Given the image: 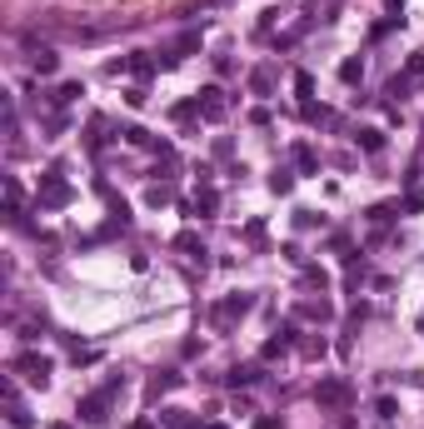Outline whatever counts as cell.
Returning a JSON list of instances; mask_svg holds the SVG:
<instances>
[{"label":"cell","mask_w":424,"mask_h":429,"mask_svg":"<svg viewBox=\"0 0 424 429\" xmlns=\"http://www.w3.org/2000/svg\"><path fill=\"white\" fill-rule=\"evenodd\" d=\"M10 429H30V415L20 410V404H10Z\"/></svg>","instance_id":"obj_22"},{"label":"cell","mask_w":424,"mask_h":429,"mask_svg":"<svg viewBox=\"0 0 424 429\" xmlns=\"http://www.w3.org/2000/svg\"><path fill=\"white\" fill-rule=\"evenodd\" d=\"M175 200V185H150V205H170Z\"/></svg>","instance_id":"obj_17"},{"label":"cell","mask_w":424,"mask_h":429,"mask_svg":"<svg viewBox=\"0 0 424 429\" xmlns=\"http://www.w3.org/2000/svg\"><path fill=\"white\" fill-rule=\"evenodd\" d=\"M354 145H359V150H370V155H379V150H385V130L365 125V130H354Z\"/></svg>","instance_id":"obj_7"},{"label":"cell","mask_w":424,"mask_h":429,"mask_svg":"<svg viewBox=\"0 0 424 429\" xmlns=\"http://www.w3.org/2000/svg\"><path fill=\"white\" fill-rule=\"evenodd\" d=\"M175 245H180V250H190V255H195V260H205V245H200V240H195V235H190V230L180 235V240H175Z\"/></svg>","instance_id":"obj_15"},{"label":"cell","mask_w":424,"mask_h":429,"mask_svg":"<svg viewBox=\"0 0 424 429\" xmlns=\"http://www.w3.org/2000/svg\"><path fill=\"white\" fill-rule=\"evenodd\" d=\"M300 350H305L310 359H320V355H325V339H305V345H300Z\"/></svg>","instance_id":"obj_23"},{"label":"cell","mask_w":424,"mask_h":429,"mask_svg":"<svg viewBox=\"0 0 424 429\" xmlns=\"http://www.w3.org/2000/svg\"><path fill=\"white\" fill-rule=\"evenodd\" d=\"M254 429H280V419H270V415H260V419H254Z\"/></svg>","instance_id":"obj_25"},{"label":"cell","mask_w":424,"mask_h":429,"mask_svg":"<svg viewBox=\"0 0 424 429\" xmlns=\"http://www.w3.org/2000/svg\"><path fill=\"white\" fill-rule=\"evenodd\" d=\"M374 415H379V419H394V415H399V404H394L390 395H379V399H374Z\"/></svg>","instance_id":"obj_14"},{"label":"cell","mask_w":424,"mask_h":429,"mask_svg":"<svg viewBox=\"0 0 424 429\" xmlns=\"http://www.w3.org/2000/svg\"><path fill=\"white\" fill-rule=\"evenodd\" d=\"M30 66H35V75H55L60 55H55V50H35V60H30Z\"/></svg>","instance_id":"obj_9"},{"label":"cell","mask_w":424,"mask_h":429,"mask_svg":"<svg viewBox=\"0 0 424 429\" xmlns=\"http://www.w3.org/2000/svg\"><path fill=\"white\" fill-rule=\"evenodd\" d=\"M314 399H320L325 410H345V404H350L354 395H350V384H345V379H320V390H314Z\"/></svg>","instance_id":"obj_2"},{"label":"cell","mask_w":424,"mask_h":429,"mask_svg":"<svg viewBox=\"0 0 424 429\" xmlns=\"http://www.w3.org/2000/svg\"><path fill=\"white\" fill-rule=\"evenodd\" d=\"M15 375H26L30 384H46V379H50V359H46V355H20V359H15Z\"/></svg>","instance_id":"obj_4"},{"label":"cell","mask_w":424,"mask_h":429,"mask_svg":"<svg viewBox=\"0 0 424 429\" xmlns=\"http://www.w3.org/2000/svg\"><path fill=\"white\" fill-rule=\"evenodd\" d=\"M359 75H365V60H345V66H339V80L345 85H354Z\"/></svg>","instance_id":"obj_11"},{"label":"cell","mask_w":424,"mask_h":429,"mask_svg":"<svg viewBox=\"0 0 424 429\" xmlns=\"http://www.w3.org/2000/svg\"><path fill=\"white\" fill-rule=\"evenodd\" d=\"M300 315H310V319H330V305H325V299H310V305H300Z\"/></svg>","instance_id":"obj_18"},{"label":"cell","mask_w":424,"mask_h":429,"mask_svg":"<svg viewBox=\"0 0 424 429\" xmlns=\"http://www.w3.org/2000/svg\"><path fill=\"white\" fill-rule=\"evenodd\" d=\"M75 95H85V90H80V80H70V85H60V90H55L50 100H55V105H70Z\"/></svg>","instance_id":"obj_12"},{"label":"cell","mask_w":424,"mask_h":429,"mask_svg":"<svg viewBox=\"0 0 424 429\" xmlns=\"http://www.w3.org/2000/svg\"><path fill=\"white\" fill-rule=\"evenodd\" d=\"M270 190H274V195H290V190H294V175H290V170H274V175H270Z\"/></svg>","instance_id":"obj_10"},{"label":"cell","mask_w":424,"mask_h":429,"mask_svg":"<svg viewBox=\"0 0 424 429\" xmlns=\"http://www.w3.org/2000/svg\"><path fill=\"white\" fill-rule=\"evenodd\" d=\"M200 210H205V214H215V210H220V195H215V190H200V200H195V214H200Z\"/></svg>","instance_id":"obj_13"},{"label":"cell","mask_w":424,"mask_h":429,"mask_svg":"<svg viewBox=\"0 0 424 429\" xmlns=\"http://www.w3.org/2000/svg\"><path fill=\"white\" fill-rule=\"evenodd\" d=\"M245 310H250V299H245V295H230L225 305H215V325H230V319L245 315Z\"/></svg>","instance_id":"obj_6"},{"label":"cell","mask_w":424,"mask_h":429,"mask_svg":"<svg viewBox=\"0 0 424 429\" xmlns=\"http://www.w3.org/2000/svg\"><path fill=\"white\" fill-rule=\"evenodd\" d=\"M120 135H125V140H130V145H155L150 135H145V130H140V125H125V130H120Z\"/></svg>","instance_id":"obj_20"},{"label":"cell","mask_w":424,"mask_h":429,"mask_svg":"<svg viewBox=\"0 0 424 429\" xmlns=\"http://www.w3.org/2000/svg\"><path fill=\"white\" fill-rule=\"evenodd\" d=\"M40 205H46V210H55V205H70V185L60 180L55 170H50L46 180H40Z\"/></svg>","instance_id":"obj_3"},{"label":"cell","mask_w":424,"mask_h":429,"mask_svg":"<svg viewBox=\"0 0 424 429\" xmlns=\"http://www.w3.org/2000/svg\"><path fill=\"white\" fill-rule=\"evenodd\" d=\"M405 75H410V80H414V75H424V55H410V70H405Z\"/></svg>","instance_id":"obj_24"},{"label":"cell","mask_w":424,"mask_h":429,"mask_svg":"<svg viewBox=\"0 0 424 429\" xmlns=\"http://www.w3.org/2000/svg\"><path fill=\"white\" fill-rule=\"evenodd\" d=\"M225 110H230L225 90H220V85H205V90H200V115L205 120H225Z\"/></svg>","instance_id":"obj_5"},{"label":"cell","mask_w":424,"mask_h":429,"mask_svg":"<svg viewBox=\"0 0 424 429\" xmlns=\"http://www.w3.org/2000/svg\"><path fill=\"white\" fill-rule=\"evenodd\" d=\"M294 90L310 100V95H314V75H310V70H294Z\"/></svg>","instance_id":"obj_16"},{"label":"cell","mask_w":424,"mask_h":429,"mask_svg":"<svg viewBox=\"0 0 424 429\" xmlns=\"http://www.w3.org/2000/svg\"><path fill=\"white\" fill-rule=\"evenodd\" d=\"M130 429H155V424H150V419H135V424H130Z\"/></svg>","instance_id":"obj_27"},{"label":"cell","mask_w":424,"mask_h":429,"mask_svg":"<svg viewBox=\"0 0 424 429\" xmlns=\"http://www.w3.org/2000/svg\"><path fill=\"white\" fill-rule=\"evenodd\" d=\"M385 6L394 10V20H399V10H405V0H385Z\"/></svg>","instance_id":"obj_26"},{"label":"cell","mask_w":424,"mask_h":429,"mask_svg":"<svg viewBox=\"0 0 424 429\" xmlns=\"http://www.w3.org/2000/svg\"><path fill=\"white\" fill-rule=\"evenodd\" d=\"M110 395H115V379L105 384V390L85 395V399H80V419H85V424H105V419H110V415H105V410H110Z\"/></svg>","instance_id":"obj_1"},{"label":"cell","mask_w":424,"mask_h":429,"mask_svg":"<svg viewBox=\"0 0 424 429\" xmlns=\"http://www.w3.org/2000/svg\"><path fill=\"white\" fill-rule=\"evenodd\" d=\"M254 379H260V370H254V364H235V370L225 375V384H235V390H240V384H254Z\"/></svg>","instance_id":"obj_8"},{"label":"cell","mask_w":424,"mask_h":429,"mask_svg":"<svg viewBox=\"0 0 424 429\" xmlns=\"http://www.w3.org/2000/svg\"><path fill=\"white\" fill-rule=\"evenodd\" d=\"M250 90H254V95H270V70H254V75H250Z\"/></svg>","instance_id":"obj_19"},{"label":"cell","mask_w":424,"mask_h":429,"mask_svg":"<svg viewBox=\"0 0 424 429\" xmlns=\"http://www.w3.org/2000/svg\"><path fill=\"white\" fill-rule=\"evenodd\" d=\"M294 160H300V170H314V150L310 145H294Z\"/></svg>","instance_id":"obj_21"},{"label":"cell","mask_w":424,"mask_h":429,"mask_svg":"<svg viewBox=\"0 0 424 429\" xmlns=\"http://www.w3.org/2000/svg\"><path fill=\"white\" fill-rule=\"evenodd\" d=\"M205 429H225V424H205Z\"/></svg>","instance_id":"obj_28"}]
</instances>
